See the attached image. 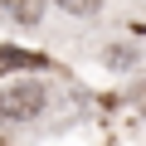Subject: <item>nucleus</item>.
Returning <instances> with one entry per match:
<instances>
[{"label": "nucleus", "mask_w": 146, "mask_h": 146, "mask_svg": "<svg viewBox=\"0 0 146 146\" xmlns=\"http://www.w3.org/2000/svg\"><path fill=\"white\" fill-rule=\"evenodd\" d=\"M44 112V88L39 83H10L0 93V122H34Z\"/></svg>", "instance_id": "1"}, {"label": "nucleus", "mask_w": 146, "mask_h": 146, "mask_svg": "<svg viewBox=\"0 0 146 146\" xmlns=\"http://www.w3.org/2000/svg\"><path fill=\"white\" fill-rule=\"evenodd\" d=\"M0 68H44L39 54H20V49H0Z\"/></svg>", "instance_id": "3"}, {"label": "nucleus", "mask_w": 146, "mask_h": 146, "mask_svg": "<svg viewBox=\"0 0 146 146\" xmlns=\"http://www.w3.org/2000/svg\"><path fill=\"white\" fill-rule=\"evenodd\" d=\"M58 5H63L68 15H93V10L102 5V0H58Z\"/></svg>", "instance_id": "4"}, {"label": "nucleus", "mask_w": 146, "mask_h": 146, "mask_svg": "<svg viewBox=\"0 0 146 146\" xmlns=\"http://www.w3.org/2000/svg\"><path fill=\"white\" fill-rule=\"evenodd\" d=\"M0 10H5L10 20H20V25H39L44 0H0Z\"/></svg>", "instance_id": "2"}]
</instances>
